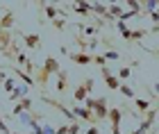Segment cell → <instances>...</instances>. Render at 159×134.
<instances>
[{"mask_svg": "<svg viewBox=\"0 0 159 134\" xmlns=\"http://www.w3.org/2000/svg\"><path fill=\"white\" fill-rule=\"evenodd\" d=\"M93 116H96V121H105L107 114H109V100L107 98H96V102H93Z\"/></svg>", "mask_w": 159, "mask_h": 134, "instance_id": "cell-2", "label": "cell"}, {"mask_svg": "<svg viewBox=\"0 0 159 134\" xmlns=\"http://www.w3.org/2000/svg\"><path fill=\"white\" fill-rule=\"evenodd\" d=\"M152 55H155V57H159V48H157V50H152Z\"/></svg>", "mask_w": 159, "mask_h": 134, "instance_id": "cell-33", "label": "cell"}, {"mask_svg": "<svg viewBox=\"0 0 159 134\" xmlns=\"http://www.w3.org/2000/svg\"><path fill=\"white\" fill-rule=\"evenodd\" d=\"M18 105H20V107H23L25 111H32V100H30V96H27V98H23V100H20Z\"/></svg>", "mask_w": 159, "mask_h": 134, "instance_id": "cell-24", "label": "cell"}, {"mask_svg": "<svg viewBox=\"0 0 159 134\" xmlns=\"http://www.w3.org/2000/svg\"><path fill=\"white\" fill-rule=\"evenodd\" d=\"M66 89H68V73L61 68L59 73H57V93L64 96V93H66Z\"/></svg>", "mask_w": 159, "mask_h": 134, "instance_id": "cell-7", "label": "cell"}, {"mask_svg": "<svg viewBox=\"0 0 159 134\" xmlns=\"http://www.w3.org/2000/svg\"><path fill=\"white\" fill-rule=\"evenodd\" d=\"M132 16H139V14L132 11V9H129V11H123V16H120L118 20H123V23H125V20H127V18H132Z\"/></svg>", "mask_w": 159, "mask_h": 134, "instance_id": "cell-25", "label": "cell"}, {"mask_svg": "<svg viewBox=\"0 0 159 134\" xmlns=\"http://www.w3.org/2000/svg\"><path fill=\"white\" fill-rule=\"evenodd\" d=\"M7 77H9V75H7V73H5V70H0V82H5V80H7Z\"/></svg>", "mask_w": 159, "mask_h": 134, "instance_id": "cell-32", "label": "cell"}, {"mask_svg": "<svg viewBox=\"0 0 159 134\" xmlns=\"http://www.w3.org/2000/svg\"><path fill=\"white\" fill-rule=\"evenodd\" d=\"M11 73L16 75V77H20V80H23V84H25V87H30V89L34 87V84H37V82H34V77H32V75H27L25 70H20V68H11Z\"/></svg>", "mask_w": 159, "mask_h": 134, "instance_id": "cell-11", "label": "cell"}, {"mask_svg": "<svg viewBox=\"0 0 159 134\" xmlns=\"http://www.w3.org/2000/svg\"><path fill=\"white\" fill-rule=\"evenodd\" d=\"M84 134H100V127H98V125H89Z\"/></svg>", "mask_w": 159, "mask_h": 134, "instance_id": "cell-28", "label": "cell"}, {"mask_svg": "<svg viewBox=\"0 0 159 134\" xmlns=\"http://www.w3.org/2000/svg\"><path fill=\"white\" fill-rule=\"evenodd\" d=\"M64 23H66V18H55L52 20V25L57 27V30H64Z\"/></svg>", "mask_w": 159, "mask_h": 134, "instance_id": "cell-27", "label": "cell"}, {"mask_svg": "<svg viewBox=\"0 0 159 134\" xmlns=\"http://www.w3.org/2000/svg\"><path fill=\"white\" fill-rule=\"evenodd\" d=\"M155 91H157V93H159V82H157V84H155Z\"/></svg>", "mask_w": 159, "mask_h": 134, "instance_id": "cell-34", "label": "cell"}, {"mask_svg": "<svg viewBox=\"0 0 159 134\" xmlns=\"http://www.w3.org/2000/svg\"><path fill=\"white\" fill-rule=\"evenodd\" d=\"M100 75H102V80H105V84H107V89H111V91H118V87H120V80L116 75L111 73L107 66H102L100 68Z\"/></svg>", "mask_w": 159, "mask_h": 134, "instance_id": "cell-5", "label": "cell"}, {"mask_svg": "<svg viewBox=\"0 0 159 134\" xmlns=\"http://www.w3.org/2000/svg\"><path fill=\"white\" fill-rule=\"evenodd\" d=\"M82 84H84V89L89 91V96H91V91H93V87H96V80H93V77H86V80H84Z\"/></svg>", "mask_w": 159, "mask_h": 134, "instance_id": "cell-23", "label": "cell"}, {"mask_svg": "<svg viewBox=\"0 0 159 134\" xmlns=\"http://www.w3.org/2000/svg\"><path fill=\"white\" fill-rule=\"evenodd\" d=\"M129 75H132V68H129V66H120V70H118V80H127V77Z\"/></svg>", "mask_w": 159, "mask_h": 134, "instance_id": "cell-21", "label": "cell"}, {"mask_svg": "<svg viewBox=\"0 0 159 134\" xmlns=\"http://www.w3.org/2000/svg\"><path fill=\"white\" fill-rule=\"evenodd\" d=\"M107 118H109V123H111V134H123V132H120V121H123L120 107H109Z\"/></svg>", "mask_w": 159, "mask_h": 134, "instance_id": "cell-4", "label": "cell"}, {"mask_svg": "<svg viewBox=\"0 0 159 134\" xmlns=\"http://www.w3.org/2000/svg\"><path fill=\"white\" fill-rule=\"evenodd\" d=\"M27 91H30V89H27L25 84H18V82H16V89H14V93L9 96V100H11V102H14V100H23V98H27Z\"/></svg>", "mask_w": 159, "mask_h": 134, "instance_id": "cell-12", "label": "cell"}, {"mask_svg": "<svg viewBox=\"0 0 159 134\" xmlns=\"http://www.w3.org/2000/svg\"><path fill=\"white\" fill-rule=\"evenodd\" d=\"M134 105H136V111H139V116H141V114H146V111L152 107V102L146 100V98H134Z\"/></svg>", "mask_w": 159, "mask_h": 134, "instance_id": "cell-14", "label": "cell"}, {"mask_svg": "<svg viewBox=\"0 0 159 134\" xmlns=\"http://www.w3.org/2000/svg\"><path fill=\"white\" fill-rule=\"evenodd\" d=\"M102 59H105V61H120V52L107 50V52H102Z\"/></svg>", "mask_w": 159, "mask_h": 134, "instance_id": "cell-17", "label": "cell"}, {"mask_svg": "<svg viewBox=\"0 0 159 134\" xmlns=\"http://www.w3.org/2000/svg\"><path fill=\"white\" fill-rule=\"evenodd\" d=\"M70 7H73V11L80 14V16H89L91 14V2H73Z\"/></svg>", "mask_w": 159, "mask_h": 134, "instance_id": "cell-13", "label": "cell"}, {"mask_svg": "<svg viewBox=\"0 0 159 134\" xmlns=\"http://www.w3.org/2000/svg\"><path fill=\"white\" fill-rule=\"evenodd\" d=\"M116 27H118V32H120V37L125 39V41H129L132 39V30H129V27L123 23V20H116Z\"/></svg>", "mask_w": 159, "mask_h": 134, "instance_id": "cell-16", "label": "cell"}, {"mask_svg": "<svg viewBox=\"0 0 159 134\" xmlns=\"http://www.w3.org/2000/svg\"><path fill=\"white\" fill-rule=\"evenodd\" d=\"M118 91H120V93H123V96L127 98V100H134V98H136V93H134V89L129 87V84H125V82H120V87H118Z\"/></svg>", "mask_w": 159, "mask_h": 134, "instance_id": "cell-15", "label": "cell"}, {"mask_svg": "<svg viewBox=\"0 0 159 134\" xmlns=\"http://www.w3.org/2000/svg\"><path fill=\"white\" fill-rule=\"evenodd\" d=\"M0 134H9V127L5 125V121H2V118H0Z\"/></svg>", "mask_w": 159, "mask_h": 134, "instance_id": "cell-31", "label": "cell"}, {"mask_svg": "<svg viewBox=\"0 0 159 134\" xmlns=\"http://www.w3.org/2000/svg\"><path fill=\"white\" fill-rule=\"evenodd\" d=\"M61 70V66H59V61H57L52 55H48L46 59H43V64H41V68H39V73H37V80L34 82H39V84H43L48 80L50 75H57Z\"/></svg>", "mask_w": 159, "mask_h": 134, "instance_id": "cell-1", "label": "cell"}, {"mask_svg": "<svg viewBox=\"0 0 159 134\" xmlns=\"http://www.w3.org/2000/svg\"><path fill=\"white\" fill-rule=\"evenodd\" d=\"M157 125H159V123H157Z\"/></svg>", "mask_w": 159, "mask_h": 134, "instance_id": "cell-37", "label": "cell"}, {"mask_svg": "<svg viewBox=\"0 0 159 134\" xmlns=\"http://www.w3.org/2000/svg\"><path fill=\"white\" fill-rule=\"evenodd\" d=\"M20 37H23L25 46L32 48V50H37V48L41 46V37H39V34H23V32H20Z\"/></svg>", "mask_w": 159, "mask_h": 134, "instance_id": "cell-10", "label": "cell"}, {"mask_svg": "<svg viewBox=\"0 0 159 134\" xmlns=\"http://www.w3.org/2000/svg\"><path fill=\"white\" fill-rule=\"evenodd\" d=\"M61 52L66 55V57L73 61V64H80V66H89V64H93V55H91V52H68L66 48H61Z\"/></svg>", "mask_w": 159, "mask_h": 134, "instance_id": "cell-3", "label": "cell"}, {"mask_svg": "<svg viewBox=\"0 0 159 134\" xmlns=\"http://www.w3.org/2000/svg\"><path fill=\"white\" fill-rule=\"evenodd\" d=\"M82 132V123L75 121V123H68V134H80Z\"/></svg>", "mask_w": 159, "mask_h": 134, "instance_id": "cell-22", "label": "cell"}, {"mask_svg": "<svg viewBox=\"0 0 159 134\" xmlns=\"http://www.w3.org/2000/svg\"><path fill=\"white\" fill-rule=\"evenodd\" d=\"M41 7H43V11H46V16H48L50 20H55V18H66V11L59 9L57 5H41Z\"/></svg>", "mask_w": 159, "mask_h": 134, "instance_id": "cell-6", "label": "cell"}, {"mask_svg": "<svg viewBox=\"0 0 159 134\" xmlns=\"http://www.w3.org/2000/svg\"><path fill=\"white\" fill-rule=\"evenodd\" d=\"M11 111H14V114H16V116H18V114H23V111H25V109H23V107H20V105H18V102H16V105H14V107H11Z\"/></svg>", "mask_w": 159, "mask_h": 134, "instance_id": "cell-30", "label": "cell"}, {"mask_svg": "<svg viewBox=\"0 0 159 134\" xmlns=\"http://www.w3.org/2000/svg\"><path fill=\"white\" fill-rule=\"evenodd\" d=\"M91 14L102 16V20H114V18L109 16V11H107V5H102V2H91Z\"/></svg>", "mask_w": 159, "mask_h": 134, "instance_id": "cell-8", "label": "cell"}, {"mask_svg": "<svg viewBox=\"0 0 159 134\" xmlns=\"http://www.w3.org/2000/svg\"><path fill=\"white\" fill-rule=\"evenodd\" d=\"M41 134H55V127L46 123V125H43V132H41Z\"/></svg>", "mask_w": 159, "mask_h": 134, "instance_id": "cell-29", "label": "cell"}, {"mask_svg": "<svg viewBox=\"0 0 159 134\" xmlns=\"http://www.w3.org/2000/svg\"><path fill=\"white\" fill-rule=\"evenodd\" d=\"M86 98H89V91L84 89V84H77L75 91H73V102H75V105H82Z\"/></svg>", "mask_w": 159, "mask_h": 134, "instance_id": "cell-9", "label": "cell"}, {"mask_svg": "<svg viewBox=\"0 0 159 134\" xmlns=\"http://www.w3.org/2000/svg\"><path fill=\"white\" fill-rule=\"evenodd\" d=\"M155 11H157V16H159V2H157V9H155Z\"/></svg>", "mask_w": 159, "mask_h": 134, "instance_id": "cell-35", "label": "cell"}, {"mask_svg": "<svg viewBox=\"0 0 159 134\" xmlns=\"http://www.w3.org/2000/svg\"><path fill=\"white\" fill-rule=\"evenodd\" d=\"M9 134H18V132H9Z\"/></svg>", "mask_w": 159, "mask_h": 134, "instance_id": "cell-36", "label": "cell"}, {"mask_svg": "<svg viewBox=\"0 0 159 134\" xmlns=\"http://www.w3.org/2000/svg\"><path fill=\"white\" fill-rule=\"evenodd\" d=\"M2 89L11 96V93H14V89H16V80H14V77H7V80L2 82Z\"/></svg>", "mask_w": 159, "mask_h": 134, "instance_id": "cell-18", "label": "cell"}, {"mask_svg": "<svg viewBox=\"0 0 159 134\" xmlns=\"http://www.w3.org/2000/svg\"><path fill=\"white\" fill-rule=\"evenodd\" d=\"M148 37V30H132V39L129 41H141Z\"/></svg>", "mask_w": 159, "mask_h": 134, "instance_id": "cell-20", "label": "cell"}, {"mask_svg": "<svg viewBox=\"0 0 159 134\" xmlns=\"http://www.w3.org/2000/svg\"><path fill=\"white\" fill-rule=\"evenodd\" d=\"M55 134H68V123L59 125V127H55Z\"/></svg>", "mask_w": 159, "mask_h": 134, "instance_id": "cell-26", "label": "cell"}, {"mask_svg": "<svg viewBox=\"0 0 159 134\" xmlns=\"http://www.w3.org/2000/svg\"><path fill=\"white\" fill-rule=\"evenodd\" d=\"M86 37H96V34L100 32V25H86V27H80Z\"/></svg>", "mask_w": 159, "mask_h": 134, "instance_id": "cell-19", "label": "cell"}]
</instances>
